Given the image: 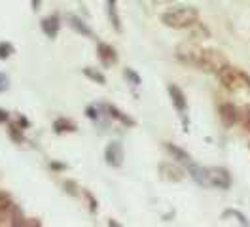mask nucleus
<instances>
[{"label":"nucleus","instance_id":"393cba45","mask_svg":"<svg viewBox=\"0 0 250 227\" xmlns=\"http://www.w3.org/2000/svg\"><path fill=\"white\" fill-rule=\"evenodd\" d=\"M87 197H89V203H91V205H89L91 212H97V201H95V199L91 195H89V193H87Z\"/></svg>","mask_w":250,"mask_h":227},{"label":"nucleus","instance_id":"f257e3e1","mask_svg":"<svg viewBox=\"0 0 250 227\" xmlns=\"http://www.w3.org/2000/svg\"><path fill=\"white\" fill-rule=\"evenodd\" d=\"M197 21H199V12L193 6H176L161 15V23L174 30L191 29Z\"/></svg>","mask_w":250,"mask_h":227},{"label":"nucleus","instance_id":"dca6fc26","mask_svg":"<svg viewBox=\"0 0 250 227\" xmlns=\"http://www.w3.org/2000/svg\"><path fill=\"white\" fill-rule=\"evenodd\" d=\"M8 133H10V138L16 142V144H21L23 140H25V136L21 133V129L17 127V125H10V129H8Z\"/></svg>","mask_w":250,"mask_h":227},{"label":"nucleus","instance_id":"412c9836","mask_svg":"<svg viewBox=\"0 0 250 227\" xmlns=\"http://www.w3.org/2000/svg\"><path fill=\"white\" fill-rule=\"evenodd\" d=\"M245 114H243V120H245V127H247V131H250V106H245V110H243Z\"/></svg>","mask_w":250,"mask_h":227},{"label":"nucleus","instance_id":"4be33fe9","mask_svg":"<svg viewBox=\"0 0 250 227\" xmlns=\"http://www.w3.org/2000/svg\"><path fill=\"white\" fill-rule=\"evenodd\" d=\"M85 116H87L89 120H97V118H99V114H97V108H93V106H89V108L85 110Z\"/></svg>","mask_w":250,"mask_h":227},{"label":"nucleus","instance_id":"7ed1b4c3","mask_svg":"<svg viewBox=\"0 0 250 227\" xmlns=\"http://www.w3.org/2000/svg\"><path fill=\"white\" fill-rule=\"evenodd\" d=\"M189 170H191V176L195 178V180L199 182V184H203V186H210V187H229V174H228V170H224V168H197L195 165L189 166Z\"/></svg>","mask_w":250,"mask_h":227},{"label":"nucleus","instance_id":"9b49d317","mask_svg":"<svg viewBox=\"0 0 250 227\" xmlns=\"http://www.w3.org/2000/svg\"><path fill=\"white\" fill-rule=\"evenodd\" d=\"M76 129H78V127L70 120H66V118H61V120L53 121V131H55L57 135H61V133H74Z\"/></svg>","mask_w":250,"mask_h":227},{"label":"nucleus","instance_id":"2eb2a0df","mask_svg":"<svg viewBox=\"0 0 250 227\" xmlns=\"http://www.w3.org/2000/svg\"><path fill=\"white\" fill-rule=\"evenodd\" d=\"M83 76H87L89 80H93L95 83H99V85H104L106 83V78H104V74L103 72H99L97 68H83Z\"/></svg>","mask_w":250,"mask_h":227},{"label":"nucleus","instance_id":"a211bd4d","mask_svg":"<svg viewBox=\"0 0 250 227\" xmlns=\"http://www.w3.org/2000/svg\"><path fill=\"white\" fill-rule=\"evenodd\" d=\"M10 206H14L12 197L8 195V193H4V191H0V210H6V208H10Z\"/></svg>","mask_w":250,"mask_h":227},{"label":"nucleus","instance_id":"1a4fd4ad","mask_svg":"<svg viewBox=\"0 0 250 227\" xmlns=\"http://www.w3.org/2000/svg\"><path fill=\"white\" fill-rule=\"evenodd\" d=\"M40 27H42V32L46 34L47 38H55L57 32H59V29H61V19H59V15L44 17L42 23H40Z\"/></svg>","mask_w":250,"mask_h":227},{"label":"nucleus","instance_id":"f3484780","mask_svg":"<svg viewBox=\"0 0 250 227\" xmlns=\"http://www.w3.org/2000/svg\"><path fill=\"white\" fill-rule=\"evenodd\" d=\"M12 53H14V45L10 42H0V59L6 61Z\"/></svg>","mask_w":250,"mask_h":227},{"label":"nucleus","instance_id":"a878e982","mask_svg":"<svg viewBox=\"0 0 250 227\" xmlns=\"http://www.w3.org/2000/svg\"><path fill=\"white\" fill-rule=\"evenodd\" d=\"M51 168H57V170H62V168H64V165H61V163H51Z\"/></svg>","mask_w":250,"mask_h":227},{"label":"nucleus","instance_id":"0eeeda50","mask_svg":"<svg viewBox=\"0 0 250 227\" xmlns=\"http://www.w3.org/2000/svg\"><path fill=\"white\" fill-rule=\"evenodd\" d=\"M220 118L224 121V125H228V127H231L235 125L239 118H241V114H239V110H237V106L231 104V103H224V104L220 106Z\"/></svg>","mask_w":250,"mask_h":227},{"label":"nucleus","instance_id":"20e7f679","mask_svg":"<svg viewBox=\"0 0 250 227\" xmlns=\"http://www.w3.org/2000/svg\"><path fill=\"white\" fill-rule=\"evenodd\" d=\"M226 64H229V62H228V57H226L222 51L212 49V47H203V49H201V53H199V57H197L195 68L205 70V72L218 74Z\"/></svg>","mask_w":250,"mask_h":227},{"label":"nucleus","instance_id":"aec40b11","mask_svg":"<svg viewBox=\"0 0 250 227\" xmlns=\"http://www.w3.org/2000/svg\"><path fill=\"white\" fill-rule=\"evenodd\" d=\"M125 76H127V78L133 82V85H139V83H141V78L135 74L133 70H129V68H127V70H125Z\"/></svg>","mask_w":250,"mask_h":227},{"label":"nucleus","instance_id":"ddd939ff","mask_svg":"<svg viewBox=\"0 0 250 227\" xmlns=\"http://www.w3.org/2000/svg\"><path fill=\"white\" fill-rule=\"evenodd\" d=\"M68 21H70V27L74 30H78L80 34H83V36H93V32H91V29L80 19V17H76V15H70L68 17Z\"/></svg>","mask_w":250,"mask_h":227},{"label":"nucleus","instance_id":"f8f14e48","mask_svg":"<svg viewBox=\"0 0 250 227\" xmlns=\"http://www.w3.org/2000/svg\"><path fill=\"white\" fill-rule=\"evenodd\" d=\"M104 108H106V112H108V114H110V116H112V118H114V120L122 121L124 125H129V127H133V125H135V121L131 120L129 116H125L124 112H120V110H118L116 106L108 104V106H104Z\"/></svg>","mask_w":250,"mask_h":227},{"label":"nucleus","instance_id":"9d476101","mask_svg":"<svg viewBox=\"0 0 250 227\" xmlns=\"http://www.w3.org/2000/svg\"><path fill=\"white\" fill-rule=\"evenodd\" d=\"M167 91H169V95H171V101H172V104H174V108H176L178 112H186L188 103H186V97H184L182 89L171 83V85L167 87Z\"/></svg>","mask_w":250,"mask_h":227},{"label":"nucleus","instance_id":"f03ea898","mask_svg":"<svg viewBox=\"0 0 250 227\" xmlns=\"http://www.w3.org/2000/svg\"><path fill=\"white\" fill-rule=\"evenodd\" d=\"M220 83L231 93H250V76L231 64H226L218 74Z\"/></svg>","mask_w":250,"mask_h":227},{"label":"nucleus","instance_id":"6ab92c4d","mask_svg":"<svg viewBox=\"0 0 250 227\" xmlns=\"http://www.w3.org/2000/svg\"><path fill=\"white\" fill-rule=\"evenodd\" d=\"M8 87H10V80H8V76L0 74V93L8 91Z\"/></svg>","mask_w":250,"mask_h":227},{"label":"nucleus","instance_id":"5701e85b","mask_svg":"<svg viewBox=\"0 0 250 227\" xmlns=\"http://www.w3.org/2000/svg\"><path fill=\"white\" fill-rule=\"evenodd\" d=\"M8 120H10V116H8V112L0 108V123H6V121H8Z\"/></svg>","mask_w":250,"mask_h":227},{"label":"nucleus","instance_id":"423d86ee","mask_svg":"<svg viewBox=\"0 0 250 227\" xmlns=\"http://www.w3.org/2000/svg\"><path fill=\"white\" fill-rule=\"evenodd\" d=\"M104 159L110 166H122L124 165V148L120 142H110L104 150Z\"/></svg>","mask_w":250,"mask_h":227},{"label":"nucleus","instance_id":"bb28decb","mask_svg":"<svg viewBox=\"0 0 250 227\" xmlns=\"http://www.w3.org/2000/svg\"><path fill=\"white\" fill-rule=\"evenodd\" d=\"M174 0H154V4H171Z\"/></svg>","mask_w":250,"mask_h":227},{"label":"nucleus","instance_id":"4468645a","mask_svg":"<svg viewBox=\"0 0 250 227\" xmlns=\"http://www.w3.org/2000/svg\"><path fill=\"white\" fill-rule=\"evenodd\" d=\"M165 148L171 151L172 155H174V157H176L180 163H184V165H188V166L193 165V163H191V157H189L184 150H180V148H176V146H172V144H165Z\"/></svg>","mask_w":250,"mask_h":227},{"label":"nucleus","instance_id":"6e6552de","mask_svg":"<svg viewBox=\"0 0 250 227\" xmlns=\"http://www.w3.org/2000/svg\"><path fill=\"white\" fill-rule=\"evenodd\" d=\"M97 55H99V61L103 62V66H106V68L112 66V64H116V61H118V53H116V49L110 44H99Z\"/></svg>","mask_w":250,"mask_h":227},{"label":"nucleus","instance_id":"39448f33","mask_svg":"<svg viewBox=\"0 0 250 227\" xmlns=\"http://www.w3.org/2000/svg\"><path fill=\"white\" fill-rule=\"evenodd\" d=\"M159 178L165 182H182L184 180V168H180L174 163H161L159 165Z\"/></svg>","mask_w":250,"mask_h":227},{"label":"nucleus","instance_id":"b1692460","mask_svg":"<svg viewBox=\"0 0 250 227\" xmlns=\"http://www.w3.org/2000/svg\"><path fill=\"white\" fill-rule=\"evenodd\" d=\"M31 4H32V10H34V12H38V10H40V6H42V0H31Z\"/></svg>","mask_w":250,"mask_h":227}]
</instances>
